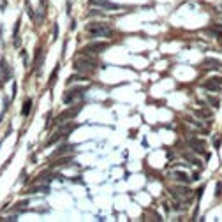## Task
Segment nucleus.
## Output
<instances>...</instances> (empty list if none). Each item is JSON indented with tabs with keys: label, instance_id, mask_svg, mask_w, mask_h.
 <instances>
[{
	"label": "nucleus",
	"instance_id": "obj_1",
	"mask_svg": "<svg viewBox=\"0 0 222 222\" xmlns=\"http://www.w3.org/2000/svg\"><path fill=\"white\" fill-rule=\"evenodd\" d=\"M85 34H86V37H113L111 28L106 23H101V21L88 23L85 26Z\"/></svg>",
	"mask_w": 222,
	"mask_h": 222
},
{
	"label": "nucleus",
	"instance_id": "obj_2",
	"mask_svg": "<svg viewBox=\"0 0 222 222\" xmlns=\"http://www.w3.org/2000/svg\"><path fill=\"white\" fill-rule=\"evenodd\" d=\"M95 67H97L95 58H88V56H83V55L74 62V69L81 74H90V72L95 71Z\"/></svg>",
	"mask_w": 222,
	"mask_h": 222
},
{
	"label": "nucleus",
	"instance_id": "obj_3",
	"mask_svg": "<svg viewBox=\"0 0 222 222\" xmlns=\"http://www.w3.org/2000/svg\"><path fill=\"white\" fill-rule=\"evenodd\" d=\"M171 196L175 198V199H178V201H185V199H191L192 198V191L189 189V187H173L171 191Z\"/></svg>",
	"mask_w": 222,
	"mask_h": 222
},
{
	"label": "nucleus",
	"instance_id": "obj_4",
	"mask_svg": "<svg viewBox=\"0 0 222 222\" xmlns=\"http://www.w3.org/2000/svg\"><path fill=\"white\" fill-rule=\"evenodd\" d=\"M79 111H81V106H74V108H69V109L62 111V113L56 116V123H64L65 120H72V118H76Z\"/></svg>",
	"mask_w": 222,
	"mask_h": 222
},
{
	"label": "nucleus",
	"instance_id": "obj_5",
	"mask_svg": "<svg viewBox=\"0 0 222 222\" xmlns=\"http://www.w3.org/2000/svg\"><path fill=\"white\" fill-rule=\"evenodd\" d=\"M83 88H74V90H67L65 94H64V102L65 104H72V102H76V101H79V99H83Z\"/></svg>",
	"mask_w": 222,
	"mask_h": 222
},
{
	"label": "nucleus",
	"instance_id": "obj_6",
	"mask_svg": "<svg viewBox=\"0 0 222 222\" xmlns=\"http://www.w3.org/2000/svg\"><path fill=\"white\" fill-rule=\"evenodd\" d=\"M187 145L191 146L192 152H196V153H205V148H206L205 141H199V139H196V138H189V139H187Z\"/></svg>",
	"mask_w": 222,
	"mask_h": 222
},
{
	"label": "nucleus",
	"instance_id": "obj_7",
	"mask_svg": "<svg viewBox=\"0 0 222 222\" xmlns=\"http://www.w3.org/2000/svg\"><path fill=\"white\" fill-rule=\"evenodd\" d=\"M108 46H109L108 42H90V44H86L83 49H86V51H92V53H99V51H104Z\"/></svg>",
	"mask_w": 222,
	"mask_h": 222
},
{
	"label": "nucleus",
	"instance_id": "obj_8",
	"mask_svg": "<svg viewBox=\"0 0 222 222\" xmlns=\"http://www.w3.org/2000/svg\"><path fill=\"white\" fill-rule=\"evenodd\" d=\"M203 86H205L206 90H212V92H217V90H219V88L222 86V78H212L210 81L203 83Z\"/></svg>",
	"mask_w": 222,
	"mask_h": 222
},
{
	"label": "nucleus",
	"instance_id": "obj_9",
	"mask_svg": "<svg viewBox=\"0 0 222 222\" xmlns=\"http://www.w3.org/2000/svg\"><path fill=\"white\" fill-rule=\"evenodd\" d=\"M0 72H2L4 83H5V81H11L12 72H11V69H9V65H7V62H5V60H0Z\"/></svg>",
	"mask_w": 222,
	"mask_h": 222
},
{
	"label": "nucleus",
	"instance_id": "obj_10",
	"mask_svg": "<svg viewBox=\"0 0 222 222\" xmlns=\"http://www.w3.org/2000/svg\"><path fill=\"white\" fill-rule=\"evenodd\" d=\"M41 65H42V48H37V51H35V60H34V69L39 71Z\"/></svg>",
	"mask_w": 222,
	"mask_h": 222
},
{
	"label": "nucleus",
	"instance_id": "obj_11",
	"mask_svg": "<svg viewBox=\"0 0 222 222\" xmlns=\"http://www.w3.org/2000/svg\"><path fill=\"white\" fill-rule=\"evenodd\" d=\"M72 148H74V146H71V145H64V146H60L58 150H55L51 157H53V159H56V157H60V155H64V153H67V152H71Z\"/></svg>",
	"mask_w": 222,
	"mask_h": 222
},
{
	"label": "nucleus",
	"instance_id": "obj_12",
	"mask_svg": "<svg viewBox=\"0 0 222 222\" xmlns=\"http://www.w3.org/2000/svg\"><path fill=\"white\" fill-rule=\"evenodd\" d=\"M74 81H88V78H86L85 74H72V76L67 79V85H71V83H74Z\"/></svg>",
	"mask_w": 222,
	"mask_h": 222
},
{
	"label": "nucleus",
	"instance_id": "obj_13",
	"mask_svg": "<svg viewBox=\"0 0 222 222\" xmlns=\"http://www.w3.org/2000/svg\"><path fill=\"white\" fill-rule=\"evenodd\" d=\"M173 178H175V180H178V182H182V183H189V182H191V178H187V175H185V173H178V171H176V173H173Z\"/></svg>",
	"mask_w": 222,
	"mask_h": 222
},
{
	"label": "nucleus",
	"instance_id": "obj_14",
	"mask_svg": "<svg viewBox=\"0 0 222 222\" xmlns=\"http://www.w3.org/2000/svg\"><path fill=\"white\" fill-rule=\"evenodd\" d=\"M203 67L205 69H217V67H221V64L217 62V60H205V64H203Z\"/></svg>",
	"mask_w": 222,
	"mask_h": 222
},
{
	"label": "nucleus",
	"instance_id": "obj_15",
	"mask_svg": "<svg viewBox=\"0 0 222 222\" xmlns=\"http://www.w3.org/2000/svg\"><path fill=\"white\" fill-rule=\"evenodd\" d=\"M30 108H32V101H30V99H26V101H25V104H23L21 115H23V116H28V113H30Z\"/></svg>",
	"mask_w": 222,
	"mask_h": 222
},
{
	"label": "nucleus",
	"instance_id": "obj_16",
	"mask_svg": "<svg viewBox=\"0 0 222 222\" xmlns=\"http://www.w3.org/2000/svg\"><path fill=\"white\" fill-rule=\"evenodd\" d=\"M196 115H198L199 118H210V116H212V113H210V111H206V109H198V111H196Z\"/></svg>",
	"mask_w": 222,
	"mask_h": 222
},
{
	"label": "nucleus",
	"instance_id": "obj_17",
	"mask_svg": "<svg viewBox=\"0 0 222 222\" xmlns=\"http://www.w3.org/2000/svg\"><path fill=\"white\" fill-rule=\"evenodd\" d=\"M183 157H185V159H189V161H191L194 166H198V164H199V161H198V159H196L192 153H183Z\"/></svg>",
	"mask_w": 222,
	"mask_h": 222
},
{
	"label": "nucleus",
	"instance_id": "obj_18",
	"mask_svg": "<svg viewBox=\"0 0 222 222\" xmlns=\"http://www.w3.org/2000/svg\"><path fill=\"white\" fill-rule=\"evenodd\" d=\"M56 72H58V67H55V69H53V72H51V78H49V85H53V83H55V78H56Z\"/></svg>",
	"mask_w": 222,
	"mask_h": 222
},
{
	"label": "nucleus",
	"instance_id": "obj_19",
	"mask_svg": "<svg viewBox=\"0 0 222 222\" xmlns=\"http://www.w3.org/2000/svg\"><path fill=\"white\" fill-rule=\"evenodd\" d=\"M208 102L213 106V108H219V99H213V97H208Z\"/></svg>",
	"mask_w": 222,
	"mask_h": 222
},
{
	"label": "nucleus",
	"instance_id": "obj_20",
	"mask_svg": "<svg viewBox=\"0 0 222 222\" xmlns=\"http://www.w3.org/2000/svg\"><path fill=\"white\" fill-rule=\"evenodd\" d=\"M26 14H28L30 18H34V16H35V14H34V9H32V5H30V4H26Z\"/></svg>",
	"mask_w": 222,
	"mask_h": 222
},
{
	"label": "nucleus",
	"instance_id": "obj_21",
	"mask_svg": "<svg viewBox=\"0 0 222 222\" xmlns=\"http://www.w3.org/2000/svg\"><path fill=\"white\" fill-rule=\"evenodd\" d=\"M222 194V182H217V191H215V196L219 198Z\"/></svg>",
	"mask_w": 222,
	"mask_h": 222
},
{
	"label": "nucleus",
	"instance_id": "obj_22",
	"mask_svg": "<svg viewBox=\"0 0 222 222\" xmlns=\"http://www.w3.org/2000/svg\"><path fill=\"white\" fill-rule=\"evenodd\" d=\"M18 30H19V21H16V25H14V30H12V34H14V37L18 35Z\"/></svg>",
	"mask_w": 222,
	"mask_h": 222
},
{
	"label": "nucleus",
	"instance_id": "obj_23",
	"mask_svg": "<svg viewBox=\"0 0 222 222\" xmlns=\"http://www.w3.org/2000/svg\"><path fill=\"white\" fill-rule=\"evenodd\" d=\"M14 46H16V48L21 46V39H19V37H14Z\"/></svg>",
	"mask_w": 222,
	"mask_h": 222
},
{
	"label": "nucleus",
	"instance_id": "obj_24",
	"mask_svg": "<svg viewBox=\"0 0 222 222\" xmlns=\"http://www.w3.org/2000/svg\"><path fill=\"white\" fill-rule=\"evenodd\" d=\"M102 2H106V0H90V4H92V5H101Z\"/></svg>",
	"mask_w": 222,
	"mask_h": 222
},
{
	"label": "nucleus",
	"instance_id": "obj_25",
	"mask_svg": "<svg viewBox=\"0 0 222 222\" xmlns=\"http://www.w3.org/2000/svg\"><path fill=\"white\" fill-rule=\"evenodd\" d=\"M4 221L5 222H14V221H18V215H16V217H14V215H12V217H7V219H4Z\"/></svg>",
	"mask_w": 222,
	"mask_h": 222
},
{
	"label": "nucleus",
	"instance_id": "obj_26",
	"mask_svg": "<svg viewBox=\"0 0 222 222\" xmlns=\"http://www.w3.org/2000/svg\"><path fill=\"white\" fill-rule=\"evenodd\" d=\"M53 39H56V35H58V25H55V28H53Z\"/></svg>",
	"mask_w": 222,
	"mask_h": 222
},
{
	"label": "nucleus",
	"instance_id": "obj_27",
	"mask_svg": "<svg viewBox=\"0 0 222 222\" xmlns=\"http://www.w3.org/2000/svg\"><path fill=\"white\" fill-rule=\"evenodd\" d=\"M203 191H205V187H199V191H198V198L201 199V196H203Z\"/></svg>",
	"mask_w": 222,
	"mask_h": 222
},
{
	"label": "nucleus",
	"instance_id": "obj_28",
	"mask_svg": "<svg viewBox=\"0 0 222 222\" xmlns=\"http://www.w3.org/2000/svg\"><path fill=\"white\" fill-rule=\"evenodd\" d=\"M74 28H76V21L72 19V21H71V30H74Z\"/></svg>",
	"mask_w": 222,
	"mask_h": 222
},
{
	"label": "nucleus",
	"instance_id": "obj_29",
	"mask_svg": "<svg viewBox=\"0 0 222 222\" xmlns=\"http://www.w3.org/2000/svg\"><path fill=\"white\" fill-rule=\"evenodd\" d=\"M46 4H48V0H41V5H42V9L46 7Z\"/></svg>",
	"mask_w": 222,
	"mask_h": 222
},
{
	"label": "nucleus",
	"instance_id": "obj_30",
	"mask_svg": "<svg viewBox=\"0 0 222 222\" xmlns=\"http://www.w3.org/2000/svg\"><path fill=\"white\" fill-rule=\"evenodd\" d=\"M221 19H222V11H221Z\"/></svg>",
	"mask_w": 222,
	"mask_h": 222
}]
</instances>
